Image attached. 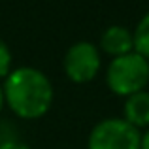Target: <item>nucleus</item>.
Wrapping results in <instances>:
<instances>
[{
    "mask_svg": "<svg viewBox=\"0 0 149 149\" xmlns=\"http://www.w3.org/2000/svg\"><path fill=\"white\" fill-rule=\"evenodd\" d=\"M140 149H149V128L142 134V142H140Z\"/></svg>",
    "mask_w": 149,
    "mask_h": 149,
    "instance_id": "10",
    "label": "nucleus"
},
{
    "mask_svg": "<svg viewBox=\"0 0 149 149\" xmlns=\"http://www.w3.org/2000/svg\"><path fill=\"white\" fill-rule=\"evenodd\" d=\"M142 132L123 117L102 119L93 127L87 149H140Z\"/></svg>",
    "mask_w": 149,
    "mask_h": 149,
    "instance_id": "3",
    "label": "nucleus"
},
{
    "mask_svg": "<svg viewBox=\"0 0 149 149\" xmlns=\"http://www.w3.org/2000/svg\"><path fill=\"white\" fill-rule=\"evenodd\" d=\"M100 49L111 55L113 58L123 57L134 51V36L127 26L111 25L102 32L100 36Z\"/></svg>",
    "mask_w": 149,
    "mask_h": 149,
    "instance_id": "5",
    "label": "nucleus"
},
{
    "mask_svg": "<svg viewBox=\"0 0 149 149\" xmlns=\"http://www.w3.org/2000/svg\"><path fill=\"white\" fill-rule=\"evenodd\" d=\"M6 106L21 119H40L53 104V85L42 70L19 66L11 70L2 85Z\"/></svg>",
    "mask_w": 149,
    "mask_h": 149,
    "instance_id": "1",
    "label": "nucleus"
},
{
    "mask_svg": "<svg viewBox=\"0 0 149 149\" xmlns=\"http://www.w3.org/2000/svg\"><path fill=\"white\" fill-rule=\"evenodd\" d=\"M0 149H29L25 143H21L19 140H0Z\"/></svg>",
    "mask_w": 149,
    "mask_h": 149,
    "instance_id": "9",
    "label": "nucleus"
},
{
    "mask_svg": "<svg viewBox=\"0 0 149 149\" xmlns=\"http://www.w3.org/2000/svg\"><path fill=\"white\" fill-rule=\"evenodd\" d=\"M102 58L100 51L91 42H76L64 53L62 68L70 81L74 83H89L100 72Z\"/></svg>",
    "mask_w": 149,
    "mask_h": 149,
    "instance_id": "4",
    "label": "nucleus"
},
{
    "mask_svg": "<svg viewBox=\"0 0 149 149\" xmlns=\"http://www.w3.org/2000/svg\"><path fill=\"white\" fill-rule=\"evenodd\" d=\"M11 72V51L8 44L0 38V79H6Z\"/></svg>",
    "mask_w": 149,
    "mask_h": 149,
    "instance_id": "8",
    "label": "nucleus"
},
{
    "mask_svg": "<svg viewBox=\"0 0 149 149\" xmlns=\"http://www.w3.org/2000/svg\"><path fill=\"white\" fill-rule=\"evenodd\" d=\"M134 36V51L149 61V11L138 21L136 29L132 30Z\"/></svg>",
    "mask_w": 149,
    "mask_h": 149,
    "instance_id": "7",
    "label": "nucleus"
},
{
    "mask_svg": "<svg viewBox=\"0 0 149 149\" xmlns=\"http://www.w3.org/2000/svg\"><path fill=\"white\" fill-rule=\"evenodd\" d=\"M4 93H2V85H0V111H2V108H4Z\"/></svg>",
    "mask_w": 149,
    "mask_h": 149,
    "instance_id": "11",
    "label": "nucleus"
},
{
    "mask_svg": "<svg viewBox=\"0 0 149 149\" xmlns=\"http://www.w3.org/2000/svg\"><path fill=\"white\" fill-rule=\"evenodd\" d=\"M125 117L127 123H130L134 128H149V93L140 91L136 95L127 96L125 100Z\"/></svg>",
    "mask_w": 149,
    "mask_h": 149,
    "instance_id": "6",
    "label": "nucleus"
},
{
    "mask_svg": "<svg viewBox=\"0 0 149 149\" xmlns=\"http://www.w3.org/2000/svg\"><path fill=\"white\" fill-rule=\"evenodd\" d=\"M106 83L117 96H130L146 91L149 83V61L136 51L111 58L106 70Z\"/></svg>",
    "mask_w": 149,
    "mask_h": 149,
    "instance_id": "2",
    "label": "nucleus"
}]
</instances>
